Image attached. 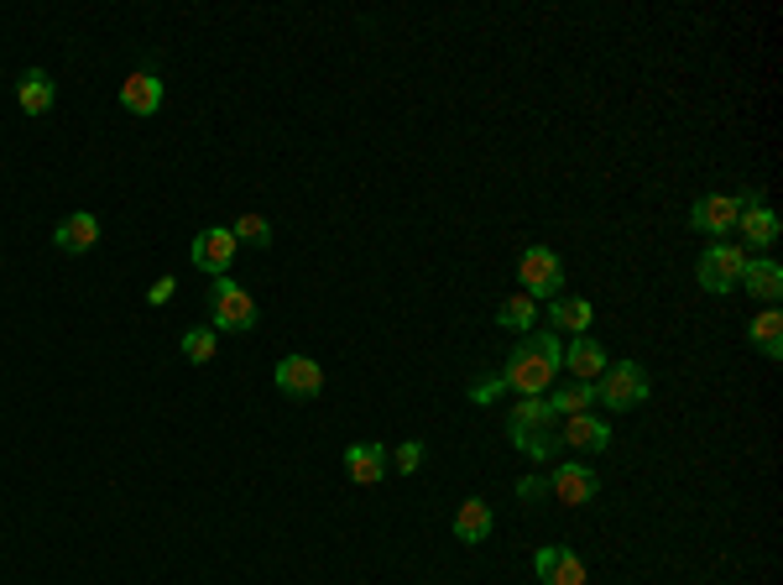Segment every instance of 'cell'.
I'll use <instances>...</instances> for the list:
<instances>
[{
    "instance_id": "cell-4",
    "label": "cell",
    "mask_w": 783,
    "mask_h": 585,
    "mask_svg": "<svg viewBox=\"0 0 783 585\" xmlns=\"http://www.w3.org/2000/svg\"><path fill=\"white\" fill-rule=\"evenodd\" d=\"M209 319H215V329H251V324H257V299H251L241 283L215 278V293H209Z\"/></svg>"
},
{
    "instance_id": "cell-3",
    "label": "cell",
    "mask_w": 783,
    "mask_h": 585,
    "mask_svg": "<svg viewBox=\"0 0 783 585\" xmlns=\"http://www.w3.org/2000/svg\"><path fill=\"white\" fill-rule=\"evenodd\" d=\"M747 262H752V257H747L742 246H710V251H705L700 257V267H695V278H700V288L705 293H731V288L742 283V272H747Z\"/></svg>"
},
{
    "instance_id": "cell-11",
    "label": "cell",
    "mask_w": 783,
    "mask_h": 585,
    "mask_svg": "<svg viewBox=\"0 0 783 585\" xmlns=\"http://www.w3.org/2000/svg\"><path fill=\"white\" fill-rule=\"evenodd\" d=\"M548 491H554L564 507H585L590 497H596V476H590L580 461H564L559 470L548 476Z\"/></svg>"
},
{
    "instance_id": "cell-27",
    "label": "cell",
    "mask_w": 783,
    "mask_h": 585,
    "mask_svg": "<svg viewBox=\"0 0 783 585\" xmlns=\"http://www.w3.org/2000/svg\"><path fill=\"white\" fill-rule=\"evenodd\" d=\"M518 449H528V455H559V429H543V434H528V440H518Z\"/></svg>"
},
{
    "instance_id": "cell-1",
    "label": "cell",
    "mask_w": 783,
    "mask_h": 585,
    "mask_svg": "<svg viewBox=\"0 0 783 585\" xmlns=\"http://www.w3.org/2000/svg\"><path fill=\"white\" fill-rule=\"evenodd\" d=\"M559 361H564V350L554 335H522L518 350L507 356L502 382L518 387L522 398H543L554 387V377H559Z\"/></svg>"
},
{
    "instance_id": "cell-29",
    "label": "cell",
    "mask_w": 783,
    "mask_h": 585,
    "mask_svg": "<svg viewBox=\"0 0 783 585\" xmlns=\"http://www.w3.org/2000/svg\"><path fill=\"white\" fill-rule=\"evenodd\" d=\"M502 392H507V382H502V377H491V382H476V387H470V403H497Z\"/></svg>"
},
{
    "instance_id": "cell-24",
    "label": "cell",
    "mask_w": 783,
    "mask_h": 585,
    "mask_svg": "<svg viewBox=\"0 0 783 585\" xmlns=\"http://www.w3.org/2000/svg\"><path fill=\"white\" fill-rule=\"evenodd\" d=\"M590 403H596V382H564L554 398H548V408L559 413V419H575V413H590Z\"/></svg>"
},
{
    "instance_id": "cell-22",
    "label": "cell",
    "mask_w": 783,
    "mask_h": 585,
    "mask_svg": "<svg viewBox=\"0 0 783 585\" xmlns=\"http://www.w3.org/2000/svg\"><path fill=\"white\" fill-rule=\"evenodd\" d=\"M590 319H596V308L585 299H554L548 303V324L554 329H564V335H585L590 329Z\"/></svg>"
},
{
    "instance_id": "cell-5",
    "label": "cell",
    "mask_w": 783,
    "mask_h": 585,
    "mask_svg": "<svg viewBox=\"0 0 783 585\" xmlns=\"http://www.w3.org/2000/svg\"><path fill=\"white\" fill-rule=\"evenodd\" d=\"M518 278H522V293L539 299V293H559L564 288V262L548 251V246H528L518 262Z\"/></svg>"
},
{
    "instance_id": "cell-25",
    "label": "cell",
    "mask_w": 783,
    "mask_h": 585,
    "mask_svg": "<svg viewBox=\"0 0 783 585\" xmlns=\"http://www.w3.org/2000/svg\"><path fill=\"white\" fill-rule=\"evenodd\" d=\"M215 350H220V340H215V329L209 324H194V329H183V356L194 366L215 361Z\"/></svg>"
},
{
    "instance_id": "cell-9",
    "label": "cell",
    "mask_w": 783,
    "mask_h": 585,
    "mask_svg": "<svg viewBox=\"0 0 783 585\" xmlns=\"http://www.w3.org/2000/svg\"><path fill=\"white\" fill-rule=\"evenodd\" d=\"M737 215H742V199H737V194H705V199L689 209V225L705 230V236H721V230L737 225Z\"/></svg>"
},
{
    "instance_id": "cell-21",
    "label": "cell",
    "mask_w": 783,
    "mask_h": 585,
    "mask_svg": "<svg viewBox=\"0 0 783 585\" xmlns=\"http://www.w3.org/2000/svg\"><path fill=\"white\" fill-rule=\"evenodd\" d=\"M742 283L752 288V293H758L768 308H773V303H779V293H783V267L773 262V257H758V262H747Z\"/></svg>"
},
{
    "instance_id": "cell-2",
    "label": "cell",
    "mask_w": 783,
    "mask_h": 585,
    "mask_svg": "<svg viewBox=\"0 0 783 585\" xmlns=\"http://www.w3.org/2000/svg\"><path fill=\"white\" fill-rule=\"evenodd\" d=\"M648 398V371L638 361H622V366H606L601 382H596V403L617 408V413H627V408H638Z\"/></svg>"
},
{
    "instance_id": "cell-13",
    "label": "cell",
    "mask_w": 783,
    "mask_h": 585,
    "mask_svg": "<svg viewBox=\"0 0 783 585\" xmlns=\"http://www.w3.org/2000/svg\"><path fill=\"white\" fill-rule=\"evenodd\" d=\"M564 371L575 377V382H601V371H606V350L590 335H575V345L564 350Z\"/></svg>"
},
{
    "instance_id": "cell-31",
    "label": "cell",
    "mask_w": 783,
    "mask_h": 585,
    "mask_svg": "<svg viewBox=\"0 0 783 585\" xmlns=\"http://www.w3.org/2000/svg\"><path fill=\"white\" fill-rule=\"evenodd\" d=\"M173 293H178V283H173V278H157V283L146 288V303H157V308H162V303L173 299Z\"/></svg>"
},
{
    "instance_id": "cell-10",
    "label": "cell",
    "mask_w": 783,
    "mask_h": 585,
    "mask_svg": "<svg viewBox=\"0 0 783 585\" xmlns=\"http://www.w3.org/2000/svg\"><path fill=\"white\" fill-rule=\"evenodd\" d=\"M543 429H559V413L548 408V398H522V403L512 408V419H507V440L518 444V440H528V434H543Z\"/></svg>"
},
{
    "instance_id": "cell-23",
    "label": "cell",
    "mask_w": 783,
    "mask_h": 585,
    "mask_svg": "<svg viewBox=\"0 0 783 585\" xmlns=\"http://www.w3.org/2000/svg\"><path fill=\"white\" fill-rule=\"evenodd\" d=\"M497 324H502V329H518V335H533V324H539V299L512 293V299L497 308Z\"/></svg>"
},
{
    "instance_id": "cell-26",
    "label": "cell",
    "mask_w": 783,
    "mask_h": 585,
    "mask_svg": "<svg viewBox=\"0 0 783 585\" xmlns=\"http://www.w3.org/2000/svg\"><path fill=\"white\" fill-rule=\"evenodd\" d=\"M230 236H236V246H241V241H251V246H267V241H272V225L261 220L257 209H246L241 220L230 225Z\"/></svg>"
},
{
    "instance_id": "cell-16",
    "label": "cell",
    "mask_w": 783,
    "mask_h": 585,
    "mask_svg": "<svg viewBox=\"0 0 783 585\" xmlns=\"http://www.w3.org/2000/svg\"><path fill=\"white\" fill-rule=\"evenodd\" d=\"M100 241V220L89 215V209H79V215H68V220L53 230V246L58 251H68V257H79V251H89V246Z\"/></svg>"
},
{
    "instance_id": "cell-6",
    "label": "cell",
    "mask_w": 783,
    "mask_h": 585,
    "mask_svg": "<svg viewBox=\"0 0 783 585\" xmlns=\"http://www.w3.org/2000/svg\"><path fill=\"white\" fill-rule=\"evenodd\" d=\"M236 262V236H230V225H209L194 236V267L209 272V278H225Z\"/></svg>"
},
{
    "instance_id": "cell-28",
    "label": "cell",
    "mask_w": 783,
    "mask_h": 585,
    "mask_svg": "<svg viewBox=\"0 0 783 585\" xmlns=\"http://www.w3.org/2000/svg\"><path fill=\"white\" fill-rule=\"evenodd\" d=\"M387 461L398 465V470H407V476H413V470L423 465V444H418V440H407V444L398 449V455H387Z\"/></svg>"
},
{
    "instance_id": "cell-19",
    "label": "cell",
    "mask_w": 783,
    "mask_h": 585,
    "mask_svg": "<svg viewBox=\"0 0 783 585\" xmlns=\"http://www.w3.org/2000/svg\"><path fill=\"white\" fill-rule=\"evenodd\" d=\"M53 95H58V89H53V79H47L42 68H26V74H21L17 100L26 116H47V110H53Z\"/></svg>"
},
{
    "instance_id": "cell-14",
    "label": "cell",
    "mask_w": 783,
    "mask_h": 585,
    "mask_svg": "<svg viewBox=\"0 0 783 585\" xmlns=\"http://www.w3.org/2000/svg\"><path fill=\"white\" fill-rule=\"evenodd\" d=\"M121 105L131 110V116H157L162 110V79L152 74V68L131 74V79L121 84Z\"/></svg>"
},
{
    "instance_id": "cell-12",
    "label": "cell",
    "mask_w": 783,
    "mask_h": 585,
    "mask_svg": "<svg viewBox=\"0 0 783 585\" xmlns=\"http://www.w3.org/2000/svg\"><path fill=\"white\" fill-rule=\"evenodd\" d=\"M737 225L747 230L752 251H768V246L779 241V215H773V209H768L758 194H742V215H737Z\"/></svg>"
},
{
    "instance_id": "cell-18",
    "label": "cell",
    "mask_w": 783,
    "mask_h": 585,
    "mask_svg": "<svg viewBox=\"0 0 783 585\" xmlns=\"http://www.w3.org/2000/svg\"><path fill=\"white\" fill-rule=\"evenodd\" d=\"M455 539L460 544H486L491 539V507L481 497H465L460 512H455Z\"/></svg>"
},
{
    "instance_id": "cell-20",
    "label": "cell",
    "mask_w": 783,
    "mask_h": 585,
    "mask_svg": "<svg viewBox=\"0 0 783 585\" xmlns=\"http://www.w3.org/2000/svg\"><path fill=\"white\" fill-rule=\"evenodd\" d=\"M747 340L758 345L768 361H783V314H779V308H763L758 319L747 324Z\"/></svg>"
},
{
    "instance_id": "cell-15",
    "label": "cell",
    "mask_w": 783,
    "mask_h": 585,
    "mask_svg": "<svg viewBox=\"0 0 783 585\" xmlns=\"http://www.w3.org/2000/svg\"><path fill=\"white\" fill-rule=\"evenodd\" d=\"M345 476L356 486H377L387 476V449L382 444H350L345 449Z\"/></svg>"
},
{
    "instance_id": "cell-8",
    "label": "cell",
    "mask_w": 783,
    "mask_h": 585,
    "mask_svg": "<svg viewBox=\"0 0 783 585\" xmlns=\"http://www.w3.org/2000/svg\"><path fill=\"white\" fill-rule=\"evenodd\" d=\"M533 570H539L543 585H585V560L569 554L564 544H548L533 554Z\"/></svg>"
},
{
    "instance_id": "cell-7",
    "label": "cell",
    "mask_w": 783,
    "mask_h": 585,
    "mask_svg": "<svg viewBox=\"0 0 783 585\" xmlns=\"http://www.w3.org/2000/svg\"><path fill=\"white\" fill-rule=\"evenodd\" d=\"M272 377H278L282 398H319V387H324L319 361H308V356H282Z\"/></svg>"
},
{
    "instance_id": "cell-30",
    "label": "cell",
    "mask_w": 783,
    "mask_h": 585,
    "mask_svg": "<svg viewBox=\"0 0 783 585\" xmlns=\"http://www.w3.org/2000/svg\"><path fill=\"white\" fill-rule=\"evenodd\" d=\"M543 491H548V481H543V476H522V481H518V497H522V502H539Z\"/></svg>"
},
{
    "instance_id": "cell-17",
    "label": "cell",
    "mask_w": 783,
    "mask_h": 585,
    "mask_svg": "<svg viewBox=\"0 0 783 585\" xmlns=\"http://www.w3.org/2000/svg\"><path fill=\"white\" fill-rule=\"evenodd\" d=\"M559 444H575V449H606V444H611V429H606V419L575 413V419H559Z\"/></svg>"
}]
</instances>
